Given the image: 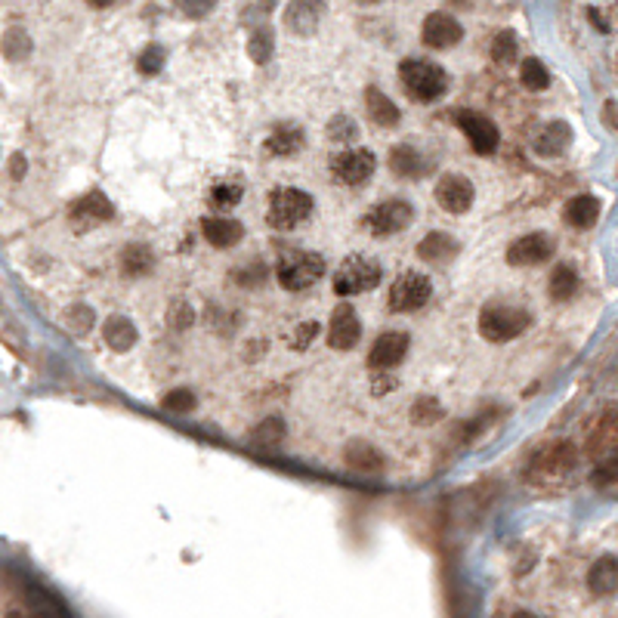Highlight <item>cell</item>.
Returning a JSON list of instances; mask_svg holds the SVG:
<instances>
[{
	"label": "cell",
	"instance_id": "6da1fadb",
	"mask_svg": "<svg viewBox=\"0 0 618 618\" xmlns=\"http://www.w3.org/2000/svg\"><path fill=\"white\" fill-rule=\"evenodd\" d=\"M578 467V448L569 439H557L544 446L529 464V483L535 485H557L566 483Z\"/></svg>",
	"mask_w": 618,
	"mask_h": 618
},
{
	"label": "cell",
	"instance_id": "7a4b0ae2",
	"mask_svg": "<svg viewBox=\"0 0 618 618\" xmlns=\"http://www.w3.org/2000/svg\"><path fill=\"white\" fill-rule=\"evenodd\" d=\"M399 78H402L405 93H409L414 103H436L448 90L446 69L430 60H405L399 65Z\"/></svg>",
	"mask_w": 618,
	"mask_h": 618
},
{
	"label": "cell",
	"instance_id": "3957f363",
	"mask_svg": "<svg viewBox=\"0 0 618 618\" xmlns=\"http://www.w3.org/2000/svg\"><path fill=\"white\" fill-rule=\"evenodd\" d=\"M532 316L522 307H507V303H489L479 312V334H483L489 344H507V340L520 337L529 331Z\"/></svg>",
	"mask_w": 618,
	"mask_h": 618
},
{
	"label": "cell",
	"instance_id": "277c9868",
	"mask_svg": "<svg viewBox=\"0 0 618 618\" xmlns=\"http://www.w3.org/2000/svg\"><path fill=\"white\" fill-rule=\"evenodd\" d=\"M312 214V195L294 186H281L272 189L269 195V208H266V223L275 232H291L294 226H300L303 220Z\"/></svg>",
	"mask_w": 618,
	"mask_h": 618
},
{
	"label": "cell",
	"instance_id": "5b68a950",
	"mask_svg": "<svg viewBox=\"0 0 618 618\" xmlns=\"http://www.w3.org/2000/svg\"><path fill=\"white\" fill-rule=\"evenodd\" d=\"M381 263L371 257H362V254H353L346 257L344 263L337 266L331 279V288L337 297H355V294H368L381 285Z\"/></svg>",
	"mask_w": 618,
	"mask_h": 618
},
{
	"label": "cell",
	"instance_id": "8992f818",
	"mask_svg": "<svg viewBox=\"0 0 618 618\" xmlns=\"http://www.w3.org/2000/svg\"><path fill=\"white\" fill-rule=\"evenodd\" d=\"M325 275V257L316 251H288L279 260V285L285 291H307Z\"/></svg>",
	"mask_w": 618,
	"mask_h": 618
},
{
	"label": "cell",
	"instance_id": "52a82bcc",
	"mask_svg": "<svg viewBox=\"0 0 618 618\" xmlns=\"http://www.w3.org/2000/svg\"><path fill=\"white\" fill-rule=\"evenodd\" d=\"M433 297V281L427 279L418 269H405L402 275H396V281L390 285V309L392 312H414L420 307H427Z\"/></svg>",
	"mask_w": 618,
	"mask_h": 618
},
{
	"label": "cell",
	"instance_id": "ba28073f",
	"mask_svg": "<svg viewBox=\"0 0 618 618\" xmlns=\"http://www.w3.org/2000/svg\"><path fill=\"white\" fill-rule=\"evenodd\" d=\"M414 223V208L405 198H387L381 205H374L365 217V229L377 238L396 235L405 232Z\"/></svg>",
	"mask_w": 618,
	"mask_h": 618
},
{
	"label": "cell",
	"instance_id": "9c48e42d",
	"mask_svg": "<svg viewBox=\"0 0 618 618\" xmlns=\"http://www.w3.org/2000/svg\"><path fill=\"white\" fill-rule=\"evenodd\" d=\"M377 158L368 149H344L331 158V177L340 186H362L374 173Z\"/></svg>",
	"mask_w": 618,
	"mask_h": 618
},
{
	"label": "cell",
	"instance_id": "30bf717a",
	"mask_svg": "<svg viewBox=\"0 0 618 618\" xmlns=\"http://www.w3.org/2000/svg\"><path fill=\"white\" fill-rule=\"evenodd\" d=\"M457 127H461V134L467 136V143L474 145V152H479V155H492L498 149L501 134L494 127V121L485 118V115L464 108V112H457Z\"/></svg>",
	"mask_w": 618,
	"mask_h": 618
},
{
	"label": "cell",
	"instance_id": "8fae6325",
	"mask_svg": "<svg viewBox=\"0 0 618 618\" xmlns=\"http://www.w3.org/2000/svg\"><path fill=\"white\" fill-rule=\"evenodd\" d=\"M362 337V318L353 303H337L328 322V346L331 350H353Z\"/></svg>",
	"mask_w": 618,
	"mask_h": 618
},
{
	"label": "cell",
	"instance_id": "7c38bea8",
	"mask_svg": "<svg viewBox=\"0 0 618 618\" xmlns=\"http://www.w3.org/2000/svg\"><path fill=\"white\" fill-rule=\"evenodd\" d=\"M554 238L544 235V232H529V235L516 238L507 247V263L511 266H541L554 257Z\"/></svg>",
	"mask_w": 618,
	"mask_h": 618
},
{
	"label": "cell",
	"instance_id": "4fadbf2b",
	"mask_svg": "<svg viewBox=\"0 0 618 618\" xmlns=\"http://www.w3.org/2000/svg\"><path fill=\"white\" fill-rule=\"evenodd\" d=\"M436 205H439L446 214H467L470 205H474V183L461 173H446L436 183Z\"/></svg>",
	"mask_w": 618,
	"mask_h": 618
},
{
	"label": "cell",
	"instance_id": "5bb4252c",
	"mask_svg": "<svg viewBox=\"0 0 618 618\" xmlns=\"http://www.w3.org/2000/svg\"><path fill=\"white\" fill-rule=\"evenodd\" d=\"M461 38H464V28L452 13H430L424 19V25H420V41L430 50H448L455 43H461Z\"/></svg>",
	"mask_w": 618,
	"mask_h": 618
},
{
	"label": "cell",
	"instance_id": "9a60e30c",
	"mask_svg": "<svg viewBox=\"0 0 618 618\" xmlns=\"http://www.w3.org/2000/svg\"><path fill=\"white\" fill-rule=\"evenodd\" d=\"M409 334L405 331H387L381 334V337L374 340V346H371L368 353V365L374 371H390L396 368L399 362L405 359V353H409Z\"/></svg>",
	"mask_w": 618,
	"mask_h": 618
},
{
	"label": "cell",
	"instance_id": "2e32d148",
	"mask_svg": "<svg viewBox=\"0 0 618 618\" xmlns=\"http://www.w3.org/2000/svg\"><path fill=\"white\" fill-rule=\"evenodd\" d=\"M69 217H71V223L78 226V232H87V229L97 226V223L112 220L115 208H112V201H108L103 192H97V189H93V192H87L84 198H78L75 205H71Z\"/></svg>",
	"mask_w": 618,
	"mask_h": 618
},
{
	"label": "cell",
	"instance_id": "e0dca14e",
	"mask_svg": "<svg viewBox=\"0 0 618 618\" xmlns=\"http://www.w3.org/2000/svg\"><path fill=\"white\" fill-rule=\"evenodd\" d=\"M325 16V4L322 0H294V4L285 10V25L291 34H300V38H309L312 32L318 28V22Z\"/></svg>",
	"mask_w": 618,
	"mask_h": 618
},
{
	"label": "cell",
	"instance_id": "ac0fdd59",
	"mask_svg": "<svg viewBox=\"0 0 618 618\" xmlns=\"http://www.w3.org/2000/svg\"><path fill=\"white\" fill-rule=\"evenodd\" d=\"M303 145H307V134H303L300 124H279V127H272V134L266 136L263 149L269 158H294Z\"/></svg>",
	"mask_w": 618,
	"mask_h": 618
},
{
	"label": "cell",
	"instance_id": "d6986e66",
	"mask_svg": "<svg viewBox=\"0 0 618 618\" xmlns=\"http://www.w3.org/2000/svg\"><path fill=\"white\" fill-rule=\"evenodd\" d=\"M344 464L353 470V474L362 476H377L383 474V455L377 446H371L365 439H353L350 446L344 448Z\"/></svg>",
	"mask_w": 618,
	"mask_h": 618
},
{
	"label": "cell",
	"instance_id": "ffe728a7",
	"mask_svg": "<svg viewBox=\"0 0 618 618\" xmlns=\"http://www.w3.org/2000/svg\"><path fill=\"white\" fill-rule=\"evenodd\" d=\"M457 251H461V244H457V238H452L448 232H427V235L418 242V257L430 266L452 263L457 257Z\"/></svg>",
	"mask_w": 618,
	"mask_h": 618
},
{
	"label": "cell",
	"instance_id": "44dd1931",
	"mask_svg": "<svg viewBox=\"0 0 618 618\" xmlns=\"http://www.w3.org/2000/svg\"><path fill=\"white\" fill-rule=\"evenodd\" d=\"M532 145L541 158H559L572 145V127L566 121H550L548 127H541Z\"/></svg>",
	"mask_w": 618,
	"mask_h": 618
},
{
	"label": "cell",
	"instance_id": "7402d4cb",
	"mask_svg": "<svg viewBox=\"0 0 618 618\" xmlns=\"http://www.w3.org/2000/svg\"><path fill=\"white\" fill-rule=\"evenodd\" d=\"M201 232H205V238L214 247H235L238 242L244 238V226L238 220H232V217H208L205 223H201Z\"/></svg>",
	"mask_w": 618,
	"mask_h": 618
},
{
	"label": "cell",
	"instance_id": "603a6c76",
	"mask_svg": "<svg viewBox=\"0 0 618 618\" xmlns=\"http://www.w3.org/2000/svg\"><path fill=\"white\" fill-rule=\"evenodd\" d=\"M587 587L594 597H613L618 587V563L613 554H603L597 563L587 569Z\"/></svg>",
	"mask_w": 618,
	"mask_h": 618
},
{
	"label": "cell",
	"instance_id": "cb8c5ba5",
	"mask_svg": "<svg viewBox=\"0 0 618 618\" xmlns=\"http://www.w3.org/2000/svg\"><path fill=\"white\" fill-rule=\"evenodd\" d=\"M615 446H618L615 409H606V414H603V420L597 424V430H594V433H591V439H587V455H591L594 461H603V457L615 455Z\"/></svg>",
	"mask_w": 618,
	"mask_h": 618
},
{
	"label": "cell",
	"instance_id": "d4e9b609",
	"mask_svg": "<svg viewBox=\"0 0 618 618\" xmlns=\"http://www.w3.org/2000/svg\"><path fill=\"white\" fill-rule=\"evenodd\" d=\"M365 112H368V118L374 121L377 127H383V130L396 127V124L402 121L399 106L392 103L383 90H377V87H368V90H365Z\"/></svg>",
	"mask_w": 618,
	"mask_h": 618
},
{
	"label": "cell",
	"instance_id": "484cf974",
	"mask_svg": "<svg viewBox=\"0 0 618 618\" xmlns=\"http://www.w3.org/2000/svg\"><path fill=\"white\" fill-rule=\"evenodd\" d=\"M427 158L420 155L414 145H396V149L390 152V171L396 173L399 180H418L427 173Z\"/></svg>",
	"mask_w": 618,
	"mask_h": 618
},
{
	"label": "cell",
	"instance_id": "4316f807",
	"mask_svg": "<svg viewBox=\"0 0 618 618\" xmlns=\"http://www.w3.org/2000/svg\"><path fill=\"white\" fill-rule=\"evenodd\" d=\"M600 210H603L600 198H594V195H576V198L566 201L563 220L576 229H591L600 220Z\"/></svg>",
	"mask_w": 618,
	"mask_h": 618
},
{
	"label": "cell",
	"instance_id": "83f0119b",
	"mask_svg": "<svg viewBox=\"0 0 618 618\" xmlns=\"http://www.w3.org/2000/svg\"><path fill=\"white\" fill-rule=\"evenodd\" d=\"M155 269V251L143 242H134L121 251V272L127 279H145Z\"/></svg>",
	"mask_w": 618,
	"mask_h": 618
},
{
	"label": "cell",
	"instance_id": "f1b7e54d",
	"mask_svg": "<svg viewBox=\"0 0 618 618\" xmlns=\"http://www.w3.org/2000/svg\"><path fill=\"white\" fill-rule=\"evenodd\" d=\"M103 337H106L108 350L127 353V350H134V344H136L140 334H136V325L130 322L127 316H108L103 322Z\"/></svg>",
	"mask_w": 618,
	"mask_h": 618
},
{
	"label": "cell",
	"instance_id": "f546056e",
	"mask_svg": "<svg viewBox=\"0 0 618 618\" xmlns=\"http://www.w3.org/2000/svg\"><path fill=\"white\" fill-rule=\"evenodd\" d=\"M548 291H550V297H554L557 303L572 300V297H576V291H578V272H576V266L559 263L554 272H550Z\"/></svg>",
	"mask_w": 618,
	"mask_h": 618
},
{
	"label": "cell",
	"instance_id": "4dcf8cb0",
	"mask_svg": "<svg viewBox=\"0 0 618 618\" xmlns=\"http://www.w3.org/2000/svg\"><path fill=\"white\" fill-rule=\"evenodd\" d=\"M272 50H275V34L269 25H257L247 38V56H251L257 65H266L272 60Z\"/></svg>",
	"mask_w": 618,
	"mask_h": 618
},
{
	"label": "cell",
	"instance_id": "1f68e13d",
	"mask_svg": "<svg viewBox=\"0 0 618 618\" xmlns=\"http://www.w3.org/2000/svg\"><path fill=\"white\" fill-rule=\"evenodd\" d=\"M520 81H522V87H526V90H532V93L548 90V87H550L548 65L538 60V56H529V60H522V65H520Z\"/></svg>",
	"mask_w": 618,
	"mask_h": 618
},
{
	"label": "cell",
	"instance_id": "d6a6232c",
	"mask_svg": "<svg viewBox=\"0 0 618 618\" xmlns=\"http://www.w3.org/2000/svg\"><path fill=\"white\" fill-rule=\"evenodd\" d=\"M446 418V409H442V402L436 396H420L414 399L411 405V424L414 427H433L436 420Z\"/></svg>",
	"mask_w": 618,
	"mask_h": 618
},
{
	"label": "cell",
	"instance_id": "836d02e7",
	"mask_svg": "<svg viewBox=\"0 0 618 618\" xmlns=\"http://www.w3.org/2000/svg\"><path fill=\"white\" fill-rule=\"evenodd\" d=\"M62 322H65V328H69L71 334L84 337V334H90L93 328H97V312L87 307V303H75V307L65 309Z\"/></svg>",
	"mask_w": 618,
	"mask_h": 618
},
{
	"label": "cell",
	"instance_id": "e575fe53",
	"mask_svg": "<svg viewBox=\"0 0 618 618\" xmlns=\"http://www.w3.org/2000/svg\"><path fill=\"white\" fill-rule=\"evenodd\" d=\"M242 195H244L242 183H235V180H220V183L210 189V208L229 210V208H235L238 201H242Z\"/></svg>",
	"mask_w": 618,
	"mask_h": 618
},
{
	"label": "cell",
	"instance_id": "d590c367",
	"mask_svg": "<svg viewBox=\"0 0 618 618\" xmlns=\"http://www.w3.org/2000/svg\"><path fill=\"white\" fill-rule=\"evenodd\" d=\"M0 50H4V56L10 62H19L32 53V38H28V32H22V28H10V32L4 34V41H0Z\"/></svg>",
	"mask_w": 618,
	"mask_h": 618
},
{
	"label": "cell",
	"instance_id": "8d00e7d4",
	"mask_svg": "<svg viewBox=\"0 0 618 618\" xmlns=\"http://www.w3.org/2000/svg\"><path fill=\"white\" fill-rule=\"evenodd\" d=\"M281 439H285V424H281V418H266L263 424L251 433V442L260 448H275Z\"/></svg>",
	"mask_w": 618,
	"mask_h": 618
},
{
	"label": "cell",
	"instance_id": "74e56055",
	"mask_svg": "<svg viewBox=\"0 0 618 618\" xmlns=\"http://www.w3.org/2000/svg\"><path fill=\"white\" fill-rule=\"evenodd\" d=\"M516 53H520V41H516V34L511 28H504V32L494 34L492 41V60L501 62V65H511L516 60Z\"/></svg>",
	"mask_w": 618,
	"mask_h": 618
},
{
	"label": "cell",
	"instance_id": "f35d334b",
	"mask_svg": "<svg viewBox=\"0 0 618 618\" xmlns=\"http://www.w3.org/2000/svg\"><path fill=\"white\" fill-rule=\"evenodd\" d=\"M328 140L340 143V145H350L359 140V124H355L350 115H334L328 121Z\"/></svg>",
	"mask_w": 618,
	"mask_h": 618
},
{
	"label": "cell",
	"instance_id": "ab89813d",
	"mask_svg": "<svg viewBox=\"0 0 618 618\" xmlns=\"http://www.w3.org/2000/svg\"><path fill=\"white\" fill-rule=\"evenodd\" d=\"M164 318H167V328L189 331L195 325V309L189 307V300H171V307H167Z\"/></svg>",
	"mask_w": 618,
	"mask_h": 618
},
{
	"label": "cell",
	"instance_id": "60d3db41",
	"mask_svg": "<svg viewBox=\"0 0 618 618\" xmlns=\"http://www.w3.org/2000/svg\"><path fill=\"white\" fill-rule=\"evenodd\" d=\"M164 60H167L164 47H158V43H149V47L143 50L140 62H136V69H140V75L152 78V75H158V71L164 69Z\"/></svg>",
	"mask_w": 618,
	"mask_h": 618
},
{
	"label": "cell",
	"instance_id": "b9f144b4",
	"mask_svg": "<svg viewBox=\"0 0 618 618\" xmlns=\"http://www.w3.org/2000/svg\"><path fill=\"white\" fill-rule=\"evenodd\" d=\"M615 476H618V457H615V455H609V457H603V461H597L591 483L597 485V489H613V485H615Z\"/></svg>",
	"mask_w": 618,
	"mask_h": 618
},
{
	"label": "cell",
	"instance_id": "7bdbcfd3",
	"mask_svg": "<svg viewBox=\"0 0 618 618\" xmlns=\"http://www.w3.org/2000/svg\"><path fill=\"white\" fill-rule=\"evenodd\" d=\"M161 405L167 411H177V414H189L195 409V392L192 390H171L161 399Z\"/></svg>",
	"mask_w": 618,
	"mask_h": 618
},
{
	"label": "cell",
	"instance_id": "ee69618b",
	"mask_svg": "<svg viewBox=\"0 0 618 618\" xmlns=\"http://www.w3.org/2000/svg\"><path fill=\"white\" fill-rule=\"evenodd\" d=\"M318 328H322L318 322H300L294 328V334H291V346H294V350H307L312 340H316Z\"/></svg>",
	"mask_w": 618,
	"mask_h": 618
},
{
	"label": "cell",
	"instance_id": "f6af8a7d",
	"mask_svg": "<svg viewBox=\"0 0 618 618\" xmlns=\"http://www.w3.org/2000/svg\"><path fill=\"white\" fill-rule=\"evenodd\" d=\"M266 275H269V269L263 266V263H254V269L251 266H247V269H238V272H235V279H238V285H260V281H263L266 279Z\"/></svg>",
	"mask_w": 618,
	"mask_h": 618
},
{
	"label": "cell",
	"instance_id": "bcb514c9",
	"mask_svg": "<svg viewBox=\"0 0 618 618\" xmlns=\"http://www.w3.org/2000/svg\"><path fill=\"white\" fill-rule=\"evenodd\" d=\"M173 4H177L183 13H189V16H205L210 6L217 4V0H173Z\"/></svg>",
	"mask_w": 618,
	"mask_h": 618
},
{
	"label": "cell",
	"instance_id": "7dc6e473",
	"mask_svg": "<svg viewBox=\"0 0 618 618\" xmlns=\"http://www.w3.org/2000/svg\"><path fill=\"white\" fill-rule=\"evenodd\" d=\"M603 124H606V130H615V99H606V106H603Z\"/></svg>",
	"mask_w": 618,
	"mask_h": 618
},
{
	"label": "cell",
	"instance_id": "c3c4849f",
	"mask_svg": "<svg viewBox=\"0 0 618 618\" xmlns=\"http://www.w3.org/2000/svg\"><path fill=\"white\" fill-rule=\"evenodd\" d=\"M10 173H13V180H22V173H25V158H22V155H13Z\"/></svg>",
	"mask_w": 618,
	"mask_h": 618
},
{
	"label": "cell",
	"instance_id": "681fc988",
	"mask_svg": "<svg viewBox=\"0 0 618 618\" xmlns=\"http://www.w3.org/2000/svg\"><path fill=\"white\" fill-rule=\"evenodd\" d=\"M587 19L594 22V28H600V32H609V25H606V19H603L600 10H594V6H591V10H587Z\"/></svg>",
	"mask_w": 618,
	"mask_h": 618
},
{
	"label": "cell",
	"instance_id": "f907efd6",
	"mask_svg": "<svg viewBox=\"0 0 618 618\" xmlns=\"http://www.w3.org/2000/svg\"><path fill=\"white\" fill-rule=\"evenodd\" d=\"M254 6H257V10H260V13H263V16H266V13H269V10H272V6H275V0H254Z\"/></svg>",
	"mask_w": 618,
	"mask_h": 618
},
{
	"label": "cell",
	"instance_id": "816d5d0a",
	"mask_svg": "<svg viewBox=\"0 0 618 618\" xmlns=\"http://www.w3.org/2000/svg\"><path fill=\"white\" fill-rule=\"evenodd\" d=\"M87 4H90V6H97V10H103V6H112L115 0H87Z\"/></svg>",
	"mask_w": 618,
	"mask_h": 618
},
{
	"label": "cell",
	"instance_id": "f5cc1de1",
	"mask_svg": "<svg viewBox=\"0 0 618 618\" xmlns=\"http://www.w3.org/2000/svg\"><path fill=\"white\" fill-rule=\"evenodd\" d=\"M511 618H538L535 613H529V609H516V613Z\"/></svg>",
	"mask_w": 618,
	"mask_h": 618
},
{
	"label": "cell",
	"instance_id": "db71d44e",
	"mask_svg": "<svg viewBox=\"0 0 618 618\" xmlns=\"http://www.w3.org/2000/svg\"><path fill=\"white\" fill-rule=\"evenodd\" d=\"M452 4H457V6H467V4H470V0H452Z\"/></svg>",
	"mask_w": 618,
	"mask_h": 618
}]
</instances>
